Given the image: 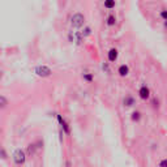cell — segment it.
Returning a JSON list of instances; mask_svg holds the SVG:
<instances>
[{
	"label": "cell",
	"mask_w": 167,
	"mask_h": 167,
	"mask_svg": "<svg viewBox=\"0 0 167 167\" xmlns=\"http://www.w3.org/2000/svg\"><path fill=\"white\" fill-rule=\"evenodd\" d=\"M12 158H13V162H15L16 164L21 166V164H24L25 161H26V153H25L24 150H21V149H16L12 154Z\"/></svg>",
	"instance_id": "obj_1"
},
{
	"label": "cell",
	"mask_w": 167,
	"mask_h": 167,
	"mask_svg": "<svg viewBox=\"0 0 167 167\" xmlns=\"http://www.w3.org/2000/svg\"><path fill=\"white\" fill-rule=\"evenodd\" d=\"M34 73L37 74V76H39V77H50L51 74H52V71H51V68H48L47 65H38V67H35L34 68Z\"/></svg>",
	"instance_id": "obj_2"
},
{
	"label": "cell",
	"mask_w": 167,
	"mask_h": 167,
	"mask_svg": "<svg viewBox=\"0 0 167 167\" xmlns=\"http://www.w3.org/2000/svg\"><path fill=\"white\" fill-rule=\"evenodd\" d=\"M71 24L73 28H82L85 24V17L81 13H74L71 19Z\"/></svg>",
	"instance_id": "obj_3"
},
{
	"label": "cell",
	"mask_w": 167,
	"mask_h": 167,
	"mask_svg": "<svg viewBox=\"0 0 167 167\" xmlns=\"http://www.w3.org/2000/svg\"><path fill=\"white\" fill-rule=\"evenodd\" d=\"M139 95H140V98L141 99H149V97H150V90H149V87L146 86V85H144V86L140 87Z\"/></svg>",
	"instance_id": "obj_4"
},
{
	"label": "cell",
	"mask_w": 167,
	"mask_h": 167,
	"mask_svg": "<svg viewBox=\"0 0 167 167\" xmlns=\"http://www.w3.org/2000/svg\"><path fill=\"white\" fill-rule=\"evenodd\" d=\"M118 55H119L118 50H116V48H111L110 51H108V54H107L108 62H111V63L116 62V59H118Z\"/></svg>",
	"instance_id": "obj_5"
},
{
	"label": "cell",
	"mask_w": 167,
	"mask_h": 167,
	"mask_svg": "<svg viewBox=\"0 0 167 167\" xmlns=\"http://www.w3.org/2000/svg\"><path fill=\"white\" fill-rule=\"evenodd\" d=\"M118 73L120 74L121 77L128 76V73H129V68H128V65H125V64L120 65V67H119V69H118Z\"/></svg>",
	"instance_id": "obj_6"
},
{
	"label": "cell",
	"mask_w": 167,
	"mask_h": 167,
	"mask_svg": "<svg viewBox=\"0 0 167 167\" xmlns=\"http://www.w3.org/2000/svg\"><path fill=\"white\" fill-rule=\"evenodd\" d=\"M135 105V98L131 95H127L125 98H124V106L125 107H131V106Z\"/></svg>",
	"instance_id": "obj_7"
},
{
	"label": "cell",
	"mask_w": 167,
	"mask_h": 167,
	"mask_svg": "<svg viewBox=\"0 0 167 167\" xmlns=\"http://www.w3.org/2000/svg\"><path fill=\"white\" fill-rule=\"evenodd\" d=\"M60 125H62V128H63V131H64V133L65 135H69L71 133V129H69V125H68V123L63 119L62 121H60Z\"/></svg>",
	"instance_id": "obj_8"
},
{
	"label": "cell",
	"mask_w": 167,
	"mask_h": 167,
	"mask_svg": "<svg viewBox=\"0 0 167 167\" xmlns=\"http://www.w3.org/2000/svg\"><path fill=\"white\" fill-rule=\"evenodd\" d=\"M38 146H35V144H30V145L28 146V154L29 155H34L35 152H37Z\"/></svg>",
	"instance_id": "obj_9"
},
{
	"label": "cell",
	"mask_w": 167,
	"mask_h": 167,
	"mask_svg": "<svg viewBox=\"0 0 167 167\" xmlns=\"http://www.w3.org/2000/svg\"><path fill=\"white\" fill-rule=\"evenodd\" d=\"M115 22H116V17H115L114 15H110L107 17V21H106V24L108 25V26H114Z\"/></svg>",
	"instance_id": "obj_10"
},
{
	"label": "cell",
	"mask_w": 167,
	"mask_h": 167,
	"mask_svg": "<svg viewBox=\"0 0 167 167\" xmlns=\"http://www.w3.org/2000/svg\"><path fill=\"white\" fill-rule=\"evenodd\" d=\"M7 106H8V99L4 95H0V110H1V108H5Z\"/></svg>",
	"instance_id": "obj_11"
},
{
	"label": "cell",
	"mask_w": 167,
	"mask_h": 167,
	"mask_svg": "<svg viewBox=\"0 0 167 167\" xmlns=\"http://www.w3.org/2000/svg\"><path fill=\"white\" fill-rule=\"evenodd\" d=\"M105 7L107 8V9L115 8V0H105Z\"/></svg>",
	"instance_id": "obj_12"
},
{
	"label": "cell",
	"mask_w": 167,
	"mask_h": 167,
	"mask_svg": "<svg viewBox=\"0 0 167 167\" xmlns=\"http://www.w3.org/2000/svg\"><path fill=\"white\" fill-rule=\"evenodd\" d=\"M131 119H132L133 121H139L140 119H141V114H140L139 111H135L132 114V116H131Z\"/></svg>",
	"instance_id": "obj_13"
},
{
	"label": "cell",
	"mask_w": 167,
	"mask_h": 167,
	"mask_svg": "<svg viewBox=\"0 0 167 167\" xmlns=\"http://www.w3.org/2000/svg\"><path fill=\"white\" fill-rule=\"evenodd\" d=\"M82 77H84V80L87 81V82H91V81L94 80V77H93V74L91 73H84Z\"/></svg>",
	"instance_id": "obj_14"
},
{
	"label": "cell",
	"mask_w": 167,
	"mask_h": 167,
	"mask_svg": "<svg viewBox=\"0 0 167 167\" xmlns=\"http://www.w3.org/2000/svg\"><path fill=\"white\" fill-rule=\"evenodd\" d=\"M90 34H91V29L87 26V28L84 29V31H82V34L81 35H82V37H87V35H90Z\"/></svg>",
	"instance_id": "obj_15"
},
{
	"label": "cell",
	"mask_w": 167,
	"mask_h": 167,
	"mask_svg": "<svg viewBox=\"0 0 167 167\" xmlns=\"http://www.w3.org/2000/svg\"><path fill=\"white\" fill-rule=\"evenodd\" d=\"M0 157H1V159H7V158H8V155H7V152L4 150L3 148L0 149Z\"/></svg>",
	"instance_id": "obj_16"
},
{
	"label": "cell",
	"mask_w": 167,
	"mask_h": 167,
	"mask_svg": "<svg viewBox=\"0 0 167 167\" xmlns=\"http://www.w3.org/2000/svg\"><path fill=\"white\" fill-rule=\"evenodd\" d=\"M159 167H167V159H162L159 162Z\"/></svg>",
	"instance_id": "obj_17"
},
{
	"label": "cell",
	"mask_w": 167,
	"mask_h": 167,
	"mask_svg": "<svg viewBox=\"0 0 167 167\" xmlns=\"http://www.w3.org/2000/svg\"><path fill=\"white\" fill-rule=\"evenodd\" d=\"M161 17H162L163 20L167 19V12H166V11H162V12H161Z\"/></svg>",
	"instance_id": "obj_18"
},
{
	"label": "cell",
	"mask_w": 167,
	"mask_h": 167,
	"mask_svg": "<svg viewBox=\"0 0 167 167\" xmlns=\"http://www.w3.org/2000/svg\"><path fill=\"white\" fill-rule=\"evenodd\" d=\"M158 103H159V102H158V99H157V98L153 99V106H154V107H158V106H159Z\"/></svg>",
	"instance_id": "obj_19"
},
{
	"label": "cell",
	"mask_w": 167,
	"mask_h": 167,
	"mask_svg": "<svg viewBox=\"0 0 167 167\" xmlns=\"http://www.w3.org/2000/svg\"><path fill=\"white\" fill-rule=\"evenodd\" d=\"M103 71H106V72H110V69H108V65H107V63H105V64H103Z\"/></svg>",
	"instance_id": "obj_20"
},
{
	"label": "cell",
	"mask_w": 167,
	"mask_h": 167,
	"mask_svg": "<svg viewBox=\"0 0 167 167\" xmlns=\"http://www.w3.org/2000/svg\"><path fill=\"white\" fill-rule=\"evenodd\" d=\"M59 135H60V142H63V131H60Z\"/></svg>",
	"instance_id": "obj_21"
},
{
	"label": "cell",
	"mask_w": 167,
	"mask_h": 167,
	"mask_svg": "<svg viewBox=\"0 0 167 167\" xmlns=\"http://www.w3.org/2000/svg\"><path fill=\"white\" fill-rule=\"evenodd\" d=\"M65 164H67V167H71V161H67V163Z\"/></svg>",
	"instance_id": "obj_22"
}]
</instances>
